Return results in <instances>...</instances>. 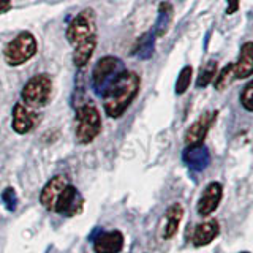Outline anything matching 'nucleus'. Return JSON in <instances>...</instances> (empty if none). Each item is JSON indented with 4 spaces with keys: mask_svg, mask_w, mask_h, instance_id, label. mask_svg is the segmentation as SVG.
Instances as JSON below:
<instances>
[{
    "mask_svg": "<svg viewBox=\"0 0 253 253\" xmlns=\"http://www.w3.org/2000/svg\"><path fill=\"white\" fill-rule=\"evenodd\" d=\"M139 87H141L139 75L134 73V71L125 70L105 90V93L101 95L105 113L113 119L121 117L126 111V108L133 103V100L136 98Z\"/></svg>",
    "mask_w": 253,
    "mask_h": 253,
    "instance_id": "1",
    "label": "nucleus"
},
{
    "mask_svg": "<svg viewBox=\"0 0 253 253\" xmlns=\"http://www.w3.org/2000/svg\"><path fill=\"white\" fill-rule=\"evenodd\" d=\"M101 133V116L93 103H84L76 109L75 139L78 144H90Z\"/></svg>",
    "mask_w": 253,
    "mask_h": 253,
    "instance_id": "2",
    "label": "nucleus"
},
{
    "mask_svg": "<svg viewBox=\"0 0 253 253\" xmlns=\"http://www.w3.org/2000/svg\"><path fill=\"white\" fill-rule=\"evenodd\" d=\"M65 37L73 47L89 42H97V14L92 8H85V10L79 11L71 19Z\"/></svg>",
    "mask_w": 253,
    "mask_h": 253,
    "instance_id": "3",
    "label": "nucleus"
},
{
    "mask_svg": "<svg viewBox=\"0 0 253 253\" xmlns=\"http://www.w3.org/2000/svg\"><path fill=\"white\" fill-rule=\"evenodd\" d=\"M52 97V79L49 75L40 73L32 76L22 87L21 98L30 109L44 108Z\"/></svg>",
    "mask_w": 253,
    "mask_h": 253,
    "instance_id": "4",
    "label": "nucleus"
},
{
    "mask_svg": "<svg viewBox=\"0 0 253 253\" xmlns=\"http://www.w3.org/2000/svg\"><path fill=\"white\" fill-rule=\"evenodd\" d=\"M124 71H125L124 62L119 57H114V55L101 57L95 63L93 71H92V87L95 93L101 97L108 87L113 84Z\"/></svg>",
    "mask_w": 253,
    "mask_h": 253,
    "instance_id": "5",
    "label": "nucleus"
},
{
    "mask_svg": "<svg viewBox=\"0 0 253 253\" xmlns=\"http://www.w3.org/2000/svg\"><path fill=\"white\" fill-rule=\"evenodd\" d=\"M37 40L30 32H21L16 35L3 51V59L10 67H19L29 62L37 54Z\"/></svg>",
    "mask_w": 253,
    "mask_h": 253,
    "instance_id": "6",
    "label": "nucleus"
},
{
    "mask_svg": "<svg viewBox=\"0 0 253 253\" xmlns=\"http://www.w3.org/2000/svg\"><path fill=\"white\" fill-rule=\"evenodd\" d=\"M83 208H84V200L81 193L78 192L76 187H73L68 182L65 188L57 196V200H55L52 212L63 217H75L83 212Z\"/></svg>",
    "mask_w": 253,
    "mask_h": 253,
    "instance_id": "7",
    "label": "nucleus"
},
{
    "mask_svg": "<svg viewBox=\"0 0 253 253\" xmlns=\"http://www.w3.org/2000/svg\"><path fill=\"white\" fill-rule=\"evenodd\" d=\"M223 198V187L220 182H211L206 185L200 196V201L196 204V211L201 217H209L211 213L218 208V204Z\"/></svg>",
    "mask_w": 253,
    "mask_h": 253,
    "instance_id": "8",
    "label": "nucleus"
},
{
    "mask_svg": "<svg viewBox=\"0 0 253 253\" xmlns=\"http://www.w3.org/2000/svg\"><path fill=\"white\" fill-rule=\"evenodd\" d=\"M124 234L121 231H101L93 237L95 253H121L124 249Z\"/></svg>",
    "mask_w": 253,
    "mask_h": 253,
    "instance_id": "9",
    "label": "nucleus"
},
{
    "mask_svg": "<svg viewBox=\"0 0 253 253\" xmlns=\"http://www.w3.org/2000/svg\"><path fill=\"white\" fill-rule=\"evenodd\" d=\"M217 113H204L196 121L188 126V130L185 133V144L187 146H196L203 144V141L208 134L212 122L215 121Z\"/></svg>",
    "mask_w": 253,
    "mask_h": 253,
    "instance_id": "10",
    "label": "nucleus"
},
{
    "mask_svg": "<svg viewBox=\"0 0 253 253\" xmlns=\"http://www.w3.org/2000/svg\"><path fill=\"white\" fill-rule=\"evenodd\" d=\"M38 124V116L22 103H16L13 108V121L11 126L18 134H26L35 128Z\"/></svg>",
    "mask_w": 253,
    "mask_h": 253,
    "instance_id": "11",
    "label": "nucleus"
},
{
    "mask_svg": "<svg viewBox=\"0 0 253 253\" xmlns=\"http://www.w3.org/2000/svg\"><path fill=\"white\" fill-rule=\"evenodd\" d=\"M184 163L190 169L195 172H201L209 166L211 163V154L209 149L204 144H196V146H187V149L182 154Z\"/></svg>",
    "mask_w": 253,
    "mask_h": 253,
    "instance_id": "12",
    "label": "nucleus"
},
{
    "mask_svg": "<svg viewBox=\"0 0 253 253\" xmlns=\"http://www.w3.org/2000/svg\"><path fill=\"white\" fill-rule=\"evenodd\" d=\"M218 234H220V225L217 220L203 221V223H200L193 229L192 244L195 247H204V245L215 241Z\"/></svg>",
    "mask_w": 253,
    "mask_h": 253,
    "instance_id": "13",
    "label": "nucleus"
},
{
    "mask_svg": "<svg viewBox=\"0 0 253 253\" xmlns=\"http://www.w3.org/2000/svg\"><path fill=\"white\" fill-rule=\"evenodd\" d=\"M67 184H68L67 177L55 176L47 182V184L44 185V188L42 190V193H40V203H42L49 212L52 211L55 200H57V196L60 195L62 190L65 188Z\"/></svg>",
    "mask_w": 253,
    "mask_h": 253,
    "instance_id": "14",
    "label": "nucleus"
},
{
    "mask_svg": "<svg viewBox=\"0 0 253 253\" xmlns=\"http://www.w3.org/2000/svg\"><path fill=\"white\" fill-rule=\"evenodd\" d=\"M182 217H184V208L180 203H172L165 213V229H163V239H171L179 231Z\"/></svg>",
    "mask_w": 253,
    "mask_h": 253,
    "instance_id": "15",
    "label": "nucleus"
},
{
    "mask_svg": "<svg viewBox=\"0 0 253 253\" xmlns=\"http://www.w3.org/2000/svg\"><path fill=\"white\" fill-rule=\"evenodd\" d=\"M253 73V43L245 42L241 47L239 60L234 63V78L245 79Z\"/></svg>",
    "mask_w": 253,
    "mask_h": 253,
    "instance_id": "16",
    "label": "nucleus"
},
{
    "mask_svg": "<svg viewBox=\"0 0 253 253\" xmlns=\"http://www.w3.org/2000/svg\"><path fill=\"white\" fill-rule=\"evenodd\" d=\"M172 16H174V8L171 3L163 2L158 6V18L155 22V27L152 29L155 37H163L166 32H168L171 22H172Z\"/></svg>",
    "mask_w": 253,
    "mask_h": 253,
    "instance_id": "17",
    "label": "nucleus"
},
{
    "mask_svg": "<svg viewBox=\"0 0 253 253\" xmlns=\"http://www.w3.org/2000/svg\"><path fill=\"white\" fill-rule=\"evenodd\" d=\"M154 51H155V35L152 30H149L136 42L133 54L142 60H147L154 55Z\"/></svg>",
    "mask_w": 253,
    "mask_h": 253,
    "instance_id": "18",
    "label": "nucleus"
},
{
    "mask_svg": "<svg viewBox=\"0 0 253 253\" xmlns=\"http://www.w3.org/2000/svg\"><path fill=\"white\" fill-rule=\"evenodd\" d=\"M95 47H97V42H89V43L73 47V65L78 68L85 67L92 57Z\"/></svg>",
    "mask_w": 253,
    "mask_h": 253,
    "instance_id": "19",
    "label": "nucleus"
},
{
    "mask_svg": "<svg viewBox=\"0 0 253 253\" xmlns=\"http://www.w3.org/2000/svg\"><path fill=\"white\" fill-rule=\"evenodd\" d=\"M217 70H218V63L217 60H209L206 65L200 70V75H198V79H196V87H206V85H209L212 81H213V78H215L217 75Z\"/></svg>",
    "mask_w": 253,
    "mask_h": 253,
    "instance_id": "20",
    "label": "nucleus"
},
{
    "mask_svg": "<svg viewBox=\"0 0 253 253\" xmlns=\"http://www.w3.org/2000/svg\"><path fill=\"white\" fill-rule=\"evenodd\" d=\"M192 75H193L192 65H185L180 70L177 81H176V93L177 95H184L187 92V89L190 87V83H192Z\"/></svg>",
    "mask_w": 253,
    "mask_h": 253,
    "instance_id": "21",
    "label": "nucleus"
},
{
    "mask_svg": "<svg viewBox=\"0 0 253 253\" xmlns=\"http://www.w3.org/2000/svg\"><path fill=\"white\" fill-rule=\"evenodd\" d=\"M233 78H234V63H228V65L220 71V75L215 78V83H213V85H215L217 90L221 92L229 85V83H231Z\"/></svg>",
    "mask_w": 253,
    "mask_h": 253,
    "instance_id": "22",
    "label": "nucleus"
},
{
    "mask_svg": "<svg viewBox=\"0 0 253 253\" xmlns=\"http://www.w3.org/2000/svg\"><path fill=\"white\" fill-rule=\"evenodd\" d=\"M241 105L244 106L245 111L252 113L253 111V83H247V85L244 87V90L241 93Z\"/></svg>",
    "mask_w": 253,
    "mask_h": 253,
    "instance_id": "23",
    "label": "nucleus"
},
{
    "mask_svg": "<svg viewBox=\"0 0 253 253\" xmlns=\"http://www.w3.org/2000/svg\"><path fill=\"white\" fill-rule=\"evenodd\" d=\"M2 200L6 206V209L10 212H14L18 208V198H16V192L13 187H6L2 193Z\"/></svg>",
    "mask_w": 253,
    "mask_h": 253,
    "instance_id": "24",
    "label": "nucleus"
},
{
    "mask_svg": "<svg viewBox=\"0 0 253 253\" xmlns=\"http://www.w3.org/2000/svg\"><path fill=\"white\" fill-rule=\"evenodd\" d=\"M239 2H241V0H228L226 14H234L237 10H239Z\"/></svg>",
    "mask_w": 253,
    "mask_h": 253,
    "instance_id": "25",
    "label": "nucleus"
},
{
    "mask_svg": "<svg viewBox=\"0 0 253 253\" xmlns=\"http://www.w3.org/2000/svg\"><path fill=\"white\" fill-rule=\"evenodd\" d=\"M11 0H0V14H3V13H8L11 10Z\"/></svg>",
    "mask_w": 253,
    "mask_h": 253,
    "instance_id": "26",
    "label": "nucleus"
},
{
    "mask_svg": "<svg viewBox=\"0 0 253 253\" xmlns=\"http://www.w3.org/2000/svg\"><path fill=\"white\" fill-rule=\"evenodd\" d=\"M242 253H249V252H242Z\"/></svg>",
    "mask_w": 253,
    "mask_h": 253,
    "instance_id": "27",
    "label": "nucleus"
}]
</instances>
